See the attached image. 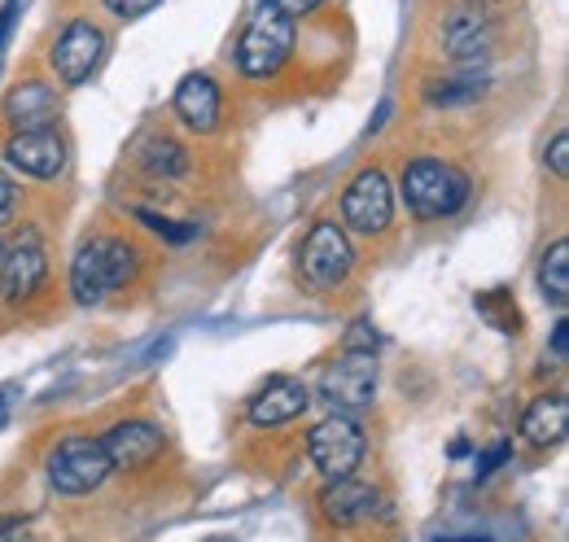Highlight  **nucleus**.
I'll return each instance as SVG.
<instances>
[{
	"mask_svg": "<svg viewBox=\"0 0 569 542\" xmlns=\"http://www.w3.org/2000/svg\"><path fill=\"white\" fill-rule=\"evenodd\" d=\"M141 271V254L123 237H88L71 263V293L79 307H101Z\"/></svg>",
	"mask_w": 569,
	"mask_h": 542,
	"instance_id": "f257e3e1",
	"label": "nucleus"
},
{
	"mask_svg": "<svg viewBox=\"0 0 569 542\" xmlns=\"http://www.w3.org/2000/svg\"><path fill=\"white\" fill-rule=\"evenodd\" d=\"M399 193L412 210V219L433 223V219H451L460 205L469 202L473 184L469 175L456 167V162H442V158H412L403 167V180H399Z\"/></svg>",
	"mask_w": 569,
	"mask_h": 542,
	"instance_id": "f03ea898",
	"label": "nucleus"
},
{
	"mask_svg": "<svg viewBox=\"0 0 569 542\" xmlns=\"http://www.w3.org/2000/svg\"><path fill=\"white\" fill-rule=\"evenodd\" d=\"M293 40H298L293 18L281 13L272 0H259L237 40V70L246 79H272L293 58Z\"/></svg>",
	"mask_w": 569,
	"mask_h": 542,
	"instance_id": "7ed1b4c3",
	"label": "nucleus"
},
{
	"mask_svg": "<svg viewBox=\"0 0 569 542\" xmlns=\"http://www.w3.org/2000/svg\"><path fill=\"white\" fill-rule=\"evenodd\" d=\"M44 473H49V485L67 499H79V494H92L106 485V476L114 473L110 460H106V446L101 438H88V433H74V438H62L49 460H44Z\"/></svg>",
	"mask_w": 569,
	"mask_h": 542,
	"instance_id": "20e7f679",
	"label": "nucleus"
},
{
	"mask_svg": "<svg viewBox=\"0 0 569 542\" xmlns=\"http://www.w3.org/2000/svg\"><path fill=\"white\" fill-rule=\"evenodd\" d=\"M351 271H356V250H351L347 228H338L333 219L316 223L298 250V280L316 293H329V289L347 284Z\"/></svg>",
	"mask_w": 569,
	"mask_h": 542,
	"instance_id": "39448f33",
	"label": "nucleus"
},
{
	"mask_svg": "<svg viewBox=\"0 0 569 542\" xmlns=\"http://www.w3.org/2000/svg\"><path fill=\"white\" fill-rule=\"evenodd\" d=\"M363 429L356 415H325L311 433H307V455L316 464V473L325 481H347L363 464Z\"/></svg>",
	"mask_w": 569,
	"mask_h": 542,
	"instance_id": "423d86ee",
	"label": "nucleus"
},
{
	"mask_svg": "<svg viewBox=\"0 0 569 542\" xmlns=\"http://www.w3.org/2000/svg\"><path fill=\"white\" fill-rule=\"evenodd\" d=\"M316 399L329 406V415H356L377 399V359L372 354H342L333 359L320 381H316Z\"/></svg>",
	"mask_w": 569,
	"mask_h": 542,
	"instance_id": "0eeeda50",
	"label": "nucleus"
},
{
	"mask_svg": "<svg viewBox=\"0 0 569 542\" xmlns=\"http://www.w3.org/2000/svg\"><path fill=\"white\" fill-rule=\"evenodd\" d=\"M395 219V189L381 167H363L342 193V228L359 237H381Z\"/></svg>",
	"mask_w": 569,
	"mask_h": 542,
	"instance_id": "6e6552de",
	"label": "nucleus"
},
{
	"mask_svg": "<svg viewBox=\"0 0 569 542\" xmlns=\"http://www.w3.org/2000/svg\"><path fill=\"white\" fill-rule=\"evenodd\" d=\"M106 49H110L106 31H101L97 22H88V18H74L71 27L53 40V49H49V67H53V74H58L62 88H79V83H88V79L97 74L101 58H106Z\"/></svg>",
	"mask_w": 569,
	"mask_h": 542,
	"instance_id": "1a4fd4ad",
	"label": "nucleus"
},
{
	"mask_svg": "<svg viewBox=\"0 0 569 542\" xmlns=\"http://www.w3.org/2000/svg\"><path fill=\"white\" fill-rule=\"evenodd\" d=\"M49 275V250H44V237L36 228H22L13 237V245H4L0 254V298L4 302H31L40 293Z\"/></svg>",
	"mask_w": 569,
	"mask_h": 542,
	"instance_id": "9d476101",
	"label": "nucleus"
},
{
	"mask_svg": "<svg viewBox=\"0 0 569 542\" xmlns=\"http://www.w3.org/2000/svg\"><path fill=\"white\" fill-rule=\"evenodd\" d=\"M491 44H496V18L487 13V4L460 0L447 13V22H442V49H447V58L460 62V67H469V62H482L491 53Z\"/></svg>",
	"mask_w": 569,
	"mask_h": 542,
	"instance_id": "9b49d317",
	"label": "nucleus"
},
{
	"mask_svg": "<svg viewBox=\"0 0 569 542\" xmlns=\"http://www.w3.org/2000/svg\"><path fill=\"white\" fill-rule=\"evenodd\" d=\"M101 446H106V460H110L114 473H141L167 451V438L153 420H119L101 438Z\"/></svg>",
	"mask_w": 569,
	"mask_h": 542,
	"instance_id": "f8f14e48",
	"label": "nucleus"
},
{
	"mask_svg": "<svg viewBox=\"0 0 569 542\" xmlns=\"http://www.w3.org/2000/svg\"><path fill=\"white\" fill-rule=\"evenodd\" d=\"M4 162L27 175V180H58L67 167V140L44 128V132H13L4 144Z\"/></svg>",
	"mask_w": 569,
	"mask_h": 542,
	"instance_id": "ddd939ff",
	"label": "nucleus"
},
{
	"mask_svg": "<svg viewBox=\"0 0 569 542\" xmlns=\"http://www.w3.org/2000/svg\"><path fill=\"white\" fill-rule=\"evenodd\" d=\"M307 406H311V385H307V381H298V377H272V381L246 403V420H250L254 429H277V424L298 420Z\"/></svg>",
	"mask_w": 569,
	"mask_h": 542,
	"instance_id": "4468645a",
	"label": "nucleus"
},
{
	"mask_svg": "<svg viewBox=\"0 0 569 542\" xmlns=\"http://www.w3.org/2000/svg\"><path fill=\"white\" fill-rule=\"evenodd\" d=\"M171 110H176V119H180L189 132L211 136L214 128H219V119H223V92H219V83H214L211 74L193 70V74L180 79V88H176V97H171Z\"/></svg>",
	"mask_w": 569,
	"mask_h": 542,
	"instance_id": "2eb2a0df",
	"label": "nucleus"
},
{
	"mask_svg": "<svg viewBox=\"0 0 569 542\" xmlns=\"http://www.w3.org/2000/svg\"><path fill=\"white\" fill-rule=\"evenodd\" d=\"M4 119L13 123V132H44L58 119V92L44 79H27V83L9 88Z\"/></svg>",
	"mask_w": 569,
	"mask_h": 542,
	"instance_id": "dca6fc26",
	"label": "nucleus"
},
{
	"mask_svg": "<svg viewBox=\"0 0 569 542\" xmlns=\"http://www.w3.org/2000/svg\"><path fill=\"white\" fill-rule=\"evenodd\" d=\"M372 508H377V490L356 481V476L329 481V490L320 494V512H325V521H333V525H359V521L372 516Z\"/></svg>",
	"mask_w": 569,
	"mask_h": 542,
	"instance_id": "f3484780",
	"label": "nucleus"
},
{
	"mask_svg": "<svg viewBox=\"0 0 569 542\" xmlns=\"http://www.w3.org/2000/svg\"><path fill=\"white\" fill-rule=\"evenodd\" d=\"M569 429V403L566 394H539L535 403L526 406V415H521V438L530 442V446H557L561 438H566Z\"/></svg>",
	"mask_w": 569,
	"mask_h": 542,
	"instance_id": "a211bd4d",
	"label": "nucleus"
},
{
	"mask_svg": "<svg viewBox=\"0 0 569 542\" xmlns=\"http://www.w3.org/2000/svg\"><path fill=\"white\" fill-rule=\"evenodd\" d=\"M539 293H543V302H552L557 311H566L569 302V241H552L548 250H543V259H539Z\"/></svg>",
	"mask_w": 569,
	"mask_h": 542,
	"instance_id": "6ab92c4d",
	"label": "nucleus"
},
{
	"mask_svg": "<svg viewBox=\"0 0 569 542\" xmlns=\"http://www.w3.org/2000/svg\"><path fill=\"white\" fill-rule=\"evenodd\" d=\"M137 158H141V171L162 175V180H171V175H184V171H189V149H184L180 140H171V136H149Z\"/></svg>",
	"mask_w": 569,
	"mask_h": 542,
	"instance_id": "aec40b11",
	"label": "nucleus"
},
{
	"mask_svg": "<svg viewBox=\"0 0 569 542\" xmlns=\"http://www.w3.org/2000/svg\"><path fill=\"white\" fill-rule=\"evenodd\" d=\"M487 92V79L482 74H456V79H433L426 88V97L433 106H465V101H478Z\"/></svg>",
	"mask_w": 569,
	"mask_h": 542,
	"instance_id": "412c9836",
	"label": "nucleus"
},
{
	"mask_svg": "<svg viewBox=\"0 0 569 542\" xmlns=\"http://www.w3.org/2000/svg\"><path fill=\"white\" fill-rule=\"evenodd\" d=\"M162 0H106V9L114 13V18H123V22H137L144 13H153Z\"/></svg>",
	"mask_w": 569,
	"mask_h": 542,
	"instance_id": "4be33fe9",
	"label": "nucleus"
},
{
	"mask_svg": "<svg viewBox=\"0 0 569 542\" xmlns=\"http://www.w3.org/2000/svg\"><path fill=\"white\" fill-rule=\"evenodd\" d=\"M548 167H552L557 180H566V171H569V136L566 132L552 136V144H548Z\"/></svg>",
	"mask_w": 569,
	"mask_h": 542,
	"instance_id": "5701e85b",
	"label": "nucleus"
},
{
	"mask_svg": "<svg viewBox=\"0 0 569 542\" xmlns=\"http://www.w3.org/2000/svg\"><path fill=\"white\" fill-rule=\"evenodd\" d=\"M13 210H18V184L9 171H0V223H9Z\"/></svg>",
	"mask_w": 569,
	"mask_h": 542,
	"instance_id": "b1692460",
	"label": "nucleus"
},
{
	"mask_svg": "<svg viewBox=\"0 0 569 542\" xmlns=\"http://www.w3.org/2000/svg\"><path fill=\"white\" fill-rule=\"evenodd\" d=\"M281 13H289V18H302V13H316L325 0H272Z\"/></svg>",
	"mask_w": 569,
	"mask_h": 542,
	"instance_id": "393cba45",
	"label": "nucleus"
},
{
	"mask_svg": "<svg viewBox=\"0 0 569 542\" xmlns=\"http://www.w3.org/2000/svg\"><path fill=\"white\" fill-rule=\"evenodd\" d=\"M566 350H569V324L566 320H557V329H552V354L566 359Z\"/></svg>",
	"mask_w": 569,
	"mask_h": 542,
	"instance_id": "a878e982",
	"label": "nucleus"
},
{
	"mask_svg": "<svg viewBox=\"0 0 569 542\" xmlns=\"http://www.w3.org/2000/svg\"><path fill=\"white\" fill-rule=\"evenodd\" d=\"M0 542H31V534H27L18 521H4V525H0Z\"/></svg>",
	"mask_w": 569,
	"mask_h": 542,
	"instance_id": "bb28decb",
	"label": "nucleus"
},
{
	"mask_svg": "<svg viewBox=\"0 0 569 542\" xmlns=\"http://www.w3.org/2000/svg\"><path fill=\"white\" fill-rule=\"evenodd\" d=\"M4 415H9V403H4V394H0V424H4Z\"/></svg>",
	"mask_w": 569,
	"mask_h": 542,
	"instance_id": "cd10ccee",
	"label": "nucleus"
},
{
	"mask_svg": "<svg viewBox=\"0 0 569 542\" xmlns=\"http://www.w3.org/2000/svg\"><path fill=\"white\" fill-rule=\"evenodd\" d=\"M447 542H487V539H447Z\"/></svg>",
	"mask_w": 569,
	"mask_h": 542,
	"instance_id": "c85d7f7f",
	"label": "nucleus"
},
{
	"mask_svg": "<svg viewBox=\"0 0 569 542\" xmlns=\"http://www.w3.org/2000/svg\"><path fill=\"white\" fill-rule=\"evenodd\" d=\"M469 4H496V0H469Z\"/></svg>",
	"mask_w": 569,
	"mask_h": 542,
	"instance_id": "c756f323",
	"label": "nucleus"
},
{
	"mask_svg": "<svg viewBox=\"0 0 569 542\" xmlns=\"http://www.w3.org/2000/svg\"><path fill=\"white\" fill-rule=\"evenodd\" d=\"M0 254H4V237H0Z\"/></svg>",
	"mask_w": 569,
	"mask_h": 542,
	"instance_id": "7c9ffc66",
	"label": "nucleus"
}]
</instances>
